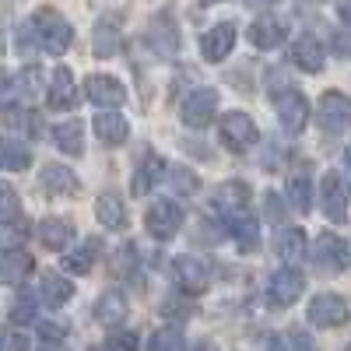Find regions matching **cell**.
Listing matches in <instances>:
<instances>
[{
  "mask_svg": "<svg viewBox=\"0 0 351 351\" xmlns=\"http://www.w3.org/2000/svg\"><path fill=\"white\" fill-rule=\"evenodd\" d=\"M32 32L43 43V49H49L53 56L56 53H67L71 49V39H74V28L67 25V18L56 14L53 8H43V11L32 14Z\"/></svg>",
  "mask_w": 351,
  "mask_h": 351,
  "instance_id": "cell-1",
  "label": "cell"
},
{
  "mask_svg": "<svg viewBox=\"0 0 351 351\" xmlns=\"http://www.w3.org/2000/svg\"><path fill=\"white\" fill-rule=\"evenodd\" d=\"M172 281L183 295H204L211 285V271H208V263L197 260L193 253H183V256L172 260Z\"/></svg>",
  "mask_w": 351,
  "mask_h": 351,
  "instance_id": "cell-2",
  "label": "cell"
},
{
  "mask_svg": "<svg viewBox=\"0 0 351 351\" xmlns=\"http://www.w3.org/2000/svg\"><path fill=\"white\" fill-rule=\"evenodd\" d=\"M218 134H221V144H225V148L236 152V155L250 152L253 144H256V123H253V116H246V112H239V109L221 116Z\"/></svg>",
  "mask_w": 351,
  "mask_h": 351,
  "instance_id": "cell-3",
  "label": "cell"
},
{
  "mask_svg": "<svg viewBox=\"0 0 351 351\" xmlns=\"http://www.w3.org/2000/svg\"><path fill=\"white\" fill-rule=\"evenodd\" d=\"M306 319L313 327H324V330H334V327H344L351 319V309L341 295H334V291H319V295L309 302V313Z\"/></svg>",
  "mask_w": 351,
  "mask_h": 351,
  "instance_id": "cell-4",
  "label": "cell"
},
{
  "mask_svg": "<svg viewBox=\"0 0 351 351\" xmlns=\"http://www.w3.org/2000/svg\"><path fill=\"white\" fill-rule=\"evenodd\" d=\"M215 112H218V92H215V88H193V92L180 102L183 123L193 127V130L208 127V123L215 120Z\"/></svg>",
  "mask_w": 351,
  "mask_h": 351,
  "instance_id": "cell-5",
  "label": "cell"
},
{
  "mask_svg": "<svg viewBox=\"0 0 351 351\" xmlns=\"http://www.w3.org/2000/svg\"><path fill=\"white\" fill-rule=\"evenodd\" d=\"M313 260L327 274H341L351 263V246H348V239L334 236V232H324V236H316V243H313Z\"/></svg>",
  "mask_w": 351,
  "mask_h": 351,
  "instance_id": "cell-6",
  "label": "cell"
},
{
  "mask_svg": "<svg viewBox=\"0 0 351 351\" xmlns=\"http://www.w3.org/2000/svg\"><path fill=\"white\" fill-rule=\"evenodd\" d=\"M144 228L152 232L155 239H172L176 232L183 228V208L176 200H155L152 208H148V215H144Z\"/></svg>",
  "mask_w": 351,
  "mask_h": 351,
  "instance_id": "cell-7",
  "label": "cell"
},
{
  "mask_svg": "<svg viewBox=\"0 0 351 351\" xmlns=\"http://www.w3.org/2000/svg\"><path fill=\"white\" fill-rule=\"evenodd\" d=\"M274 106H278V120H281V130L285 134H302L306 120H309V102L299 88H285L281 95H274Z\"/></svg>",
  "mask_w": 351,
  "mask_h": 351,
  "instance_id": "cell-8",
  "label": "cell"
},
{
  "mask_svg": "<svg viewBox=\"0 0 351 351\" xmlns=\"http://www.w3.org/2000/svg\"><path fill=\"white\" fill-rule=\"evenodd\" d=\"M316 120L330 134H344L351 127V99L341 95V92H327L316 106Z\"/></svg>",
  "mask_w": 351,
  "mask_h": 351,
  "instance_id": "cell-9",
  "label": "cell"
},
{
  "mask_svg": "<svg viewBox=\"0 0 351 351\" xmlns=\"http://www.w3.org/2000/svg\"><path fill=\"white\" fill-rule=\"evenodd\" d=\"M319 204H324V215L337 225L348 221V186L341 183L337 172H327L324 183H319Z\"/></svg>",
  "mask_w": 351,
  "mask_h": 351,
  "instance_id": "cell-10",
  "label": "cell"
},
{
  "mask_svg": "<svg viewBox=\"0 0 351 351\" xmlns=\"http://www.w3.org/2000/svg\"><path fill=\"white\" fill-rule=\"evenodd\" d=\"M84 95H88V102H95V106L120 109L127 102V88L116 77H109V74H92L84 81Z\"/></svg>",
  "mask_w": 351,
  "mask_h": 351,
  "instance_id": "cell-11",
  "label": "cell"
},
{
  "mask_svg": "<svg viewBox=\"0 0 351 351\" xmlns=\"http://www.w3.org/2000/svg\"><path fill=\"white\" fill-rule=\"evenodd\" d=\"M267 291H271V302H274V306L288 309L295 299H302V291H306V278H302L299 271L285 267V271H278V274L271 278Z\"/></svg>",
  "mask_w": 351,
  "mask_h": 351,
  "instance_id": "cell-12",
  "label": "cell"
},
{
  "mask_svg": "<svg viewBox=\"0 0 351 351\" xmlns=\"http://www.w3.org/2000/svg\"><path fill=\"white\" fill-rule=\"evenodd\" d=\"M232 46H236V25H232V21L215 25L211 32L200 39V53H204V60H208V64H221L225 56L232 53Z\"/></svg>",
  "mask_w": 351,
  "mask_h": 351,
  "instance_id": "cell-13",
  "label": "cell"
},
{
  "mask_svg": "<svg viewBox=\"0 0 351 351\" xmlns=\"http://www.w3.org/2000/svg\"><path fill=\"white\" fill-rule=\"evenodd\" d=\"M288 56H291V64H295L299 71H306V74H319V71H324V64H327L324 46H319L313 36H299L295 43H291Z\"/></svg>",
  "mask_w": 351,
  "mask_h": 351,
  "instance_id": "cell-14",
  "label": "cell"
},
{
  "mask_svg": "<svg viewBox=\"0 0 351 351\" xmlns=\"http://www.w3.org/2000/svg\"><path fill=\"white\" fill-rule=\"evenodd\" d=\"M215 208H218L225 218L243 215V211L250 208V186H246L243 180H228V183H221V186L215 190Z\"/></svg>",
  "mask_w": 351,
  "mask_h": 351,
  "instance_id": "cell-15",
  "label": "cell"
},
{
  "mask_svg": "<svg viewBox=\"0 0 351 351\" xmlns=\"http://www.w3.org/2000/svg\"><path fill=\"white\" fill-rule=\"evenodd\" d=\"M95 215H99V221L106 225V228H112V232H123L127 228V204H123V197L116 193V190H106V193H99V200H95Z\"/></svg>",
  "mask_w": 351,
  "mask_h": 351,
  "instance_id": "cell-16",
  "label": "cell"
},
{
  "mask_svg": "<svg viewBox=\"0 0 351 351\" xmlns=\"http://www.w3.org/2000/svg\"><path fill=\"white\" fill-rule=\"evenodd\" d=\"M39 186L49 193V197H74L77 193V176L67 169V165H46L43 176H39Z\"/></svg>",
  "mask_w": 351,
  "mask_h": 351,
  "instance_id": "cell-17",
  "label": "cell"
},
{
  "mask_svg": "<svg viewBox=\"0 0 351 351\" xmlns=\"http://www.w3.org/2000/svg\"><path fill=\"white\" fill-rule=\"evenodd\" d=\"M92 130H95V137L102 141V144H109V148H120V144L127 141V134H130V127H127V120L120 112H99L95 120H92Z\"/></svg>",
  "mask_w": 351,
  "mask_h": 351,
  "instance_id": "cell-18",
  "label": "cell"
},
{
  "mask_svg": "<svg viewBox=\"0 0 351 351\" xmlns=\"http://www.w3.org/2000/svg\"><path fill=\"white\" fill-rule=\"evenodd\" d=\"M32 267H36V260L28 256V250L11 246V250L4 253V260H0V281L14 288V285H21L28 274H32Z\"/></svg>",
  "mask_w": 351,
  "mask_h": 351,
  "instance_id": "cell-19",
  "label": "cell"
},
{
  "mask_svg": "<svg viewBox=\"0 0 351 351\" xmlns=\"http://www.w3.org/2000/svg\"><path fill=\"white\" fill-rule=\"evenodd\" d=\"M77 102V84H74V74L67 67H56L53 71V81H49V106L53 109H71Z\"/></svg>",
  "mask_w": 351,
  "mask_h": 351,
  "instance_id": "cell-20",
  "label": "cell"
},
{
  "mask_svg": "<svg viewBox=\"0 0 351 351\" xmlns=\"http://www.w3.org/2000/svg\"><path fill=\"white\" fill-rule=\"evenodd\" d=\"M148 43L155 46L158 56H172L176 49H180V36H176V25H172L169 14H158V18L152 21V28H148Z\"/></svg>",
  "mask_w": 351,
  "mask_h": 351,
  "instance_id": "cell-21",
  "label": "cell"
},
{
  "mask_svg": "<svg viewBox=\"0 0 351 351\" xmlns=\"http://www.w3.org/2000/svg\"><path fill=\"white\" fill-rule=\"evenodd\" d=\"M39 295L46 306H67L74 299V285L64 278V274H56V271H46L43 281H39Z\"/></svg>",
  "mask_w": 351,
  "mask_h": 351,
  "instance_id": "cell-22",
  "label": "cell"
},
{
  "mask_svg": "<svg viewBox=\"0 0 351 351\" xmlns=\"http://www.w3.org/2000/svg\"><path fill=\"white\" fill-rule=\"evenodd\" d=\"M162 176H165V162L148 148V152H144V158H141V165H137V172H134V193H137V197L148 193V190L162 180Z\"/></svg>",
  "mask_w": 351,
  "mask_h": 351,
  "instance_id": "cell-23",
  "label": "cell"
},
{
  "mask_svg": "<svg viewBox=\"0 0 351 351\" xmlns=\"http://www.w3.org/2000/svg\"><path fill=\"white\" fill-rule=\"evenodd\" d=\"M71 239H74V225L67 218H46L39 225V243L46 250H67Z\"/></svg>",
  "mask_w": 351,
  "mask_h": 351,
  "instance_id": "cell-24",
  "label": "cell"
},
{
  "mask_svg": "<svg viewBox=\"0 0 351 351\" xmlns=\"http://www.w3.org/2000/svg\"><path fill=\"white\" fill-rule=\"evenodd\" d=\"M250 43H253L256 49H278V46L285 43L281 21H274V18H256V21L250 25Z\"/></svg>",
  "mask_w": 351,
  "mask_h": 351,
  "instance_id": "cell-25",
  "label": "cell"
},
{
  "mask_svg": "<svg viewBox=\"0 0 351 351\" xmlns=\"http://www.w3.org/2000/svg\"><path fill=\"white\" fill-rule=\"evenodd\" d=\"M99 250H102L99 239H84L77 250H67V253H64V271H71V274H88V271L95 267Z\"/></svg>",
  "mask_w": 351,
  "mask_h": 351,
  "instance_id": "cell-26",
  "label": "cell"
},
{
  "mask_svg": "<svg viewBox=\"0 0 351 351\" xmlns=\"http://www.w3.org/2000/svg\"><path fill=\"white\" fill-rule=\"evenodd\" d=\"M95 319L106 327H120L127 319V299L120 295V291H106V295H99L95 302Z\"/></svg>",
  "mask_w": 351,
  "mask_h": 351,
  "instance_id": "cell-27",
  "label": "cell"
},
{
  "mask_svg": "<svg viewBox=\"0 0 351 351\" xmlns=\"http://www.w3.org/2000/svg\"><path fill=\"white\" fill-rule=\"evenodd\" d=\"M228 232H232V239L239 243V250H243V253L256 250L260 228H256V218H253L250 211H243V215H232V218H228Z\"/></svg>",
  "mask_w": 351,
  "mask_h": 351,
  "instance_id": "cell-28",
  "label": "cell"
},
{
  "mask_svg": "<svg viewBox=\"0 0 351 351\" xmlns=\"http://www.w3.org/2000/svg\"><path fill=\"white\" fill-rule=\"evenodd\" d=\"M53 137H56V148H60L64 155H81L84 152V123H77V120L60 123L53 130Z\"/></svg>",
  "mask_w": 351,
  "mask_h": 351,
  "instance_id": "cell-29",
  "label": "cell"
},
{
  "mask_svg": "<svg viewBox=\"0 0 351 351\" xmlns=\"http://www.w3.org/2000/svg\"><path fill=\"white\" fill-rule=\"evenodd\" d=\"M92 49L95 56H112V53H120V28H116L112 21H99L95 25V32H92Z\"/></svg>",
  "mask_w": 351,
  "mask_h": 351,
  "instance_id": "cell-30",
  "label": "cell"
},
{
  "mask_svg": "<svg viewBox=\"0 0 351 351\" xmlns=\"http://www.w3.org/2000/svg\"><path fill=\"white\" fill-rule=\"evenodd\" d=\"M278 253L288 260V263H299L306 253H309V246H306V236L299 228H285L281 236H278Z\"/></svg>",
  "mask_w": 351,
  "mask_h": 351,
  "instance_id": "cell-31",
  "label": "cell"
},
{
  "mask_svg": "<svg viewBox=\"0 0 351 351\" xmlns=\"http://www.w3.org/2000/svg\"><path fill=\"white\" fill-rule=\"evenodd\" d=\"M0 162H4L8 172H21V169L32 165V152H28V144L4 141V148H0Z\"/></svg>",
  "mask_w": 351,
  "mask_h": 351,
  "instance_id": "cell-32",
  "label": "cell"
},
{
  "mask_svg": "<svg viewBox=\"0 0 351 351\" xmlns=\"http://www.w3.org/2000/svg\"><path fill=\"white\" fill-rule=\"evenodd\" d=\"M4 127H8V130H25L28 137H36V134H39V116H36V112H28V109H14V106H8V112H4Z\"/></svg>",
  "mask_w": 351,
  "mask_h": 351,
  "instance_id": "cell-33",
  "label": "cell"
},
{
  "mask_svg": "<svg viewBox=\"0 0 351 351\" xmlns=\"http://www.w3.org/2000/svg\"><path fill=\"white\" fill-rule=\"evenodd\" d=\"M288 200L295 204V211H309L313 208V183H309V176H291V180H288Z\"/></svg>",
  "mask_w": 351,
  "mask_h": 351,
  "instance_id": "cell-34",
  "label": "cell"
},
{
  "mask_svg": "<svg viewBox=\"0 0 351 351\" xmlns=\"http://www.w3.org/2000/svg\"><path fill=\"white\" fill-rule=\"evenodd\" d=\"M148 351H186V337L176 330V327H162V330L148 341Z\"/></svg>",
  "mask_w": 351,
  "mask_h": 351,
  "instance_id": "cell-35",
  "label": "cell"
},
{
  "mask_svg": "<svg viewBox=\"0 0 351 351\" xmlns=\"http://www.w3.org/2000/svg\"><path fill=\"white\" fill-rule=\"evenodd\" d=\"M0 218H4V228L21 225V204H18V193L8 183L0 186Z\"/></svg>",
  "mask_w": 351,
  "mask_h": 351,
  "instance_id": "cell-36",
  "label": "cell"
},
{
  "mask_svg": "<svg viewBox=\"0 0 351 351\" xmlns=\"http://www.w3.org/2000/svg\"><path fill=\"white\" fill-rule=\"evenodd\" d=\"M112 271L120 274V278H134V271H137V250L130 243L112 253Z\"/></svg>",
  "mask_w": 351,
  "mask_h": 351,
  "instance_id": "cell-37",
  "label": "cell"
},
{
  "mask_svg": "<svg viewBox=\"0 0 351 351\" xmlns=\"http://www.w3.org/2000/svg\"><path fill=\"white\" fill-rule=\"evenodd\" d=\"M169 183L176 193H197V186H200L197 172H190V169H169Z\"/></svg>",
  "mask_w": 351,
  "mask_h": 351,
  "instance_id": "cell-38",
  "label": "cell"
},
{
  "mask_svg": "<svg viewBox=\"0 0 351 351\" xmlns=\"http://www.w3.org/2000/svg\"><path fill=\"white\" fill-rule=\"evenodd\" d=\"M11 324H28V319H36V302L28 299V295H21L14 306H11Z\"/></svg>",
  "mask_w": 351,
  "mask_h": 351,
  "instance_id": "cell-39",
  "label": "cell"
},
{
  "mask_svg": "<svg viewBox=\"0 0 351 351\" xmlns=\"http://www.w3.org/2000/svg\"><path fill=\"white\" fill-rule=\"evenodd\" d=\"M162 313H165V316H172V319H186V316L193 313V302H190V299H183V295H176V299L162 302Z\"/></svg>",
  "mask_w": 351,
  "mask_h": 351,
  "instance_id": "cell-40",
  "label": "cell"
},
{
  "mask_svg": "<svg viewBox=\"0 0 351 351\" xmlns=\"http://www.w3.org/2000/svg\"><path fill=\"white\" fill-rule=\"evenodd\" d=\"M109 351H137V337L130 330H112L109 341H106Z\"/></svg>",
  "mask_w": 351,
  "mask_h": 351,
  "instance_id": "cell-41",
  "label": "cell"
},
{
  "mask_svg": "<svg viewBox=\"0 0 351 351\" xmlns=\"http://www.w3.org/2000/svg\"><path fill=\"white\" fill-rule=\"evenodd\" d=\"M39 334H43L46 341H60V337L67 334V327H64V324H43V327H39Z\"/></svg>",
  "mask_w": 351,
  "mask_h": 351,
  "instance_id": "cell-42",
  "label": "cell"
},
{
  "mask_svg": "<svg viewBox=\"0 0 351 351\" xmlns=\"http://www.w3.org/2000/svg\"><path fill=\"white\" fill-rule=\"evenodd\" d=\"M291 348H295V351H316V344L309 341L306 330H295V334H291Z\"/></svg>",
  "mask_w": 351,
  "mask_h": 351,
  "instance_id": "cell-43",
  "label": "cell"
},
{
  "mask_svg": "<svg viewBox=\"0 0 351 351\" xmlns=\"http://www.w3.org/2000/svg\"><path fill=\"white\" fill-rule=\"evenodd\" d=\"M25 348H28V341H25V337H18V334H11V337H8V351H25Z\"/></svg>",
  "mask_w": 351,
  "mask_h": 351,
  "instance_id": "cell-44",
  "label": "cell"
},
{
  "mask_svg": "<svg viewBox=\"0 0 351 351\" xmlns=\"http://www.w3.org/2000/svg\"><path fill=\"white\" fill-rule=\"evenodd\" d=\"M341 21H351V4H348V0L341 4Z\"/></svg>",
  "mask_w": 351,
  "mask_h": 351,
  "instance_id": "cell-45",
  "label": "cell"
},
{
  "mask_svg": "<svg viewBox=\"0 0 351 351\" xmlns=\"http://www.w3.org/2000/svg\"><path fill=\"white\" fill-rule=\"evenodd\" d=\"M197 4H204V8H211V4H221V0H197Z\"/></svg>",
  "mask_w": 351,
  "mask_h": 351,
  "instance_id": "cell-46",
  "label": "cell"
},
{
  "mask_svg": "<svg viewBox=\"0 0 351 351\" xmlns=\"http://www.w3.org/2000/svg\"><path fill=\"white\" fill-rule=\"evenodd\" d=\"M344 162H348V172H351V148L344 152Z\"/></svg>",
  "mask_w": 351,
  "mask_h": 351,
  "instance_id": "cell-47",
  "label": "cell"
},
{
  "mask_svg": "<svg viewBox=\"0 0 351 351\" xmlns=\"http://www.w3.org/2000/svg\"><path fill=\"white\" fill-rule=\"evenodd\" d=\"M256 4H274V0H256Z\"/></svg>",
  "mask_w": 351,
  "mask_h": 351,
  "instance_id": "cell-48",
  "label": "cell"
},
{
  "mask_svg": "<svg viewBox=\"0 0 351 351\" xmlns=\"http://www.w3.org/2000/svg\"><path fill=\"white\" fill-rule=\"evenodd\" d=\"M43 351H64V348H43Z\"/></svg>",
  "mask_w": 351,
  "mask_h": 351,
  "instance_id": "cell-49",
  "label": "cell"
},
{
  "mask_svg": "<svg viewBox=\"0 0 351 351\" xmlns=\"http://www.w3.org/2000/svg\"><path fill=\"white\" fill-rule=\"evenodd\" d=\"M95 351H109V348H95Z\"/></svg>",
  "mask_w": 351,
  "mask_h": 351,
  "instance_id": "cell-50",
  "label": "cell"
}]
</instances>
